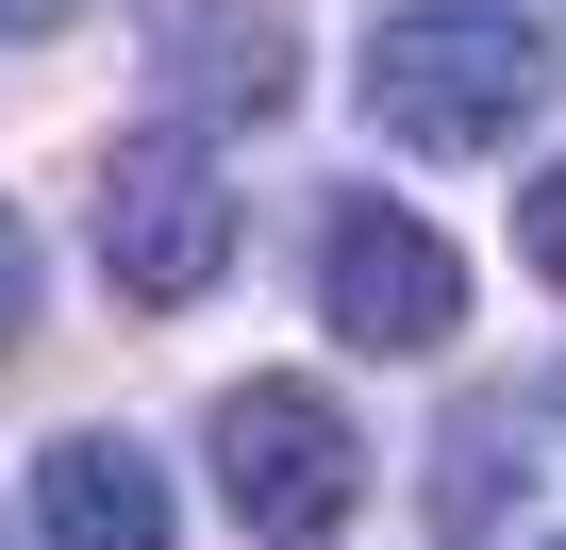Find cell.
<instances>
[{
	"mask_svg": "<svg viewBox=\"0 0 566 550\" xmlns=\"http://www.w3.org/2000/svg\"><path fill=\"white\" fill-rule=\"evenodd\" d=\"M549 101V34L516 18V0H384L367 18V117L433 167L500 151L516 117Z\"/></svg>",
	"mask_w": 566,
	"mask_h": 550,
	"instance_id": "obj_1",
	"label": "cell"
},
{
	"mask_svg": "<svg viewBox=\"0 0 566 550\" xmlns=\"http://www.w3.org/2000/svg\"><path fill=\"white\" fill-rule=\"evenodd\" d=\"M217 484H233V517H250L266 550H334L350 500H367V434L334 417V384L266 367V384L217 401Z\"/></svg>",
	"mask_w": 566,
	"mask_h": 550,
	"instance_id": "obj_2",
	"label": "cell"
},
{
	"mask_svg": "<svg viewBox=\"0 0 566 550\" xmlns=\"http://www.w3.org/2000/svg\"><path fill=\"white\" fill-rule=\"evenodd\" d=\"M101 267H117V301L184 318L217 267H233V167L200 134H117L101 151Z\"/></svg>",
	"mask_w": 566,
	"mask_h": 550,
	"instance_id": "obj_3",
	"label": "cell"
},
{
	"mask_svg": "<svg viewBox=\"0 0 566 550\" xmlns=\"http://www.w3.org/2000/svg\"><path fill=\"white\" fill-rule=\"evenodd\" d=\"M317 318L350 351H450L467 334V250L400 200H334L317 217Z\"/></svg>",
	"mask_w": 566,
	"mask_h": 550,
	"instance_id": "obj_4",
	"label": "cell"
},
{
	"mask_svg": "<svg viewBox=\"0 0 566 550\" xmlns=\"http://www.w3.org/2000/svg\"><path fill=\"white\" fill-rule=\"evenodd\" d=\"M34 533H51V550H184L134 434H67V450L34 467Z\"/></svg>",
	"mask_w": 566,
	"mask_h": 550,
	"instance_id": "obj_5",
	"label": "cell"
},
{
	"mask_svg": "<svg viewBox=\"0 0 566 550\" xmlns=\"http://www.w3.org/2000/svg\"><path fill=\"white\" fill-rule=\"evenodd\" d=\"M167 84L200 117H283L301 101V51H283V18H233V0H200V18L167 34Z\"/></svg>",
	"mask_w": 566,
	"mask_h": 550,
	"instance_id": "obj_6",
	"label": "cell"
},
{
	"mask_svg": "<svg viewBox=\"0 0 566 550\" xmlns=\"http://www.w3.org/2000/svg\"><path fill=\"white\" fill-rule=\"evenodd\" d=\"M516 250H533V284H566V167H533V200H516Z\"/></svg>",
	"mask_w": 566,
	"mask_h": 550,
	"instance_id": "obj_7",
	"label": "cell"
},
{
	"mask_svg": "<svg viewBox=\"0 0 566 550\" xmlns=\"http://www.w3.org/2000/svg\"><path fill=\"white\" fill-rule=\"evenodd\" d=\"M18 318H34V217L0 200V351H18Z\"/></svg>",
	"mask_w": 566,
	"mask_h": 550,
	"instance_id": "obj_8",
	"label": "cell"
},
{
	"mask_svg": "<svg viewBox=\"0 0 566 550\" xmlns=\"http://www.w3.org/2000/svg\"><path fill=\"white\" fill-rule=\"evenodd\" d=\"M84 18V0H0V34H67Z\"/></svg>",
	"mask_w": 566,
	"mask_h": 550,
	"instance_id": "obj_9",
	"label": "cell"
}]
</instances>
